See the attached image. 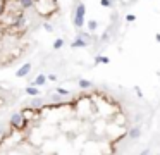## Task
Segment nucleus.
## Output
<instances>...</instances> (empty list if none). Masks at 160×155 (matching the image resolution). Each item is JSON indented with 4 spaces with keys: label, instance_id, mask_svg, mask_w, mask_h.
<instances>
[{
    "label": "nucleus",
    "instance_id": "1",
    "mask_svg": "<svg viewBox=\"0 0 160 155\" xmlns=\"http://www.w3.org/2000/svg\"><path fill=\"white\" fill-rule=\"evenodd\" d=\"M11 128L14 129H24L28 124V117L24 115V112H16V114L11 115V121H9Z\"/></svg>",
    "mask_w": 160,
    "mask_h": 155
},
{
    "label": "nucleus",
    "instance_id": "2",
    "mask_svg": "<svg viewBox=\"0 0 160 155\" xmlns=\"http://www.w3.org/2000/svg\"><path fill=\"white\" fill-rule=\"evenodd\" d=\"M85 16H86V5L85 4H78L74 11V26L78 30H81L85 26Z\"/></svg>",
    "mask_w": 160,
    "mask_h": 155
},
{
    "label": "nucleus",
    "instance_id": "3",
    "mask_svg": "<svg viewBox=\"0 0 160 155\" xmlns=\"http://www.w3.org/2000/svg\"><path fill=\"white\" fill-rule=\"evenodd\" d=\"M24 24H26V16L22 14V12H19V14L16 16V19L12 21V26H14V28H22Z\"/></svg>",
    "mask_w": 160,
    "mask_h": 155
},
{
    "label": "nucleus",
    "instance_id": "4",
    "mask_svg": "<svg viewBox=\"0 0 160 155\" xmlns=\"http://www.w3.org/2000/svg\"><path fill=\"white\" fill-rule=\"evenodd\" d=\"M30 71H31V62H26L24 66H21L17 69L16 76H17V78H24V76H28V74H30Z\"/></svg>",
    "mask_w": 160,
    "mask_h": 155
},
{
    "label": "nucleus",
    "instance_id": "5",
    "mask_svg": "<svg viewBox=\"0 0 160 155\" xmlns=\"http://www.w3.org/2000/svg\"><path fill=\"white\" fill-rule=\"evenodd\" d=\"M86 45H88V40L78 36V38H76V40L71 43V47H72V48H83V47H86Z\"/></svg>",
    "mask_w": 160,
    "mask_h": 155
},
{
    "label": "nucleus",
    "instance_id": "6",
    "mask_svg": "<svg viewBox=\"0 0 160 155\" xmlns=\"http://www.w3.org/2000/svg\"><path fill=\"white\" fill-rule=\"evenodd\" d=\"M26 93L30 96H38V95H40V88H36V85H30L26 88Z\"/></svg>",
    "mask_w": 160,
    "mask_h": 155
},
{
    "label": "nucleus",
    "instance_id": "7",
    "mask_svg": "<svg viewBox=\"0 0 160 155\" xmlns=\"http://www.w3.org/2000/svg\"><path fill=\"white\" fill-rule=\"evenodd\" d=\"M34 2H36V0H19V5H21V9H24V11H26V9L33 7Z\"/></svg>",
    "mask_w": 160,
    "mask_h": 155
},
{
    "label": "nucleus",
    "instance_id": "8",
    "mask_svg": "<svg viewBox=\"0 0 160 155\" xmlns=\"http://www.w3.org/2000/svg\"><path fill=\"white\" fill-rule=\"evenodd\" d=\"M47 79H48V78L45 76V74H38V76H36V79H34V83H33V85H36V86H43L45 83H47Z\"/></svg>",
    "mask_w": 160,
    "mask_h": 155
},
{
    "label": "nucleus",
    "instance_id": "9",
    "mask_svg": "<svg viewBox=\"0 0 160 155\" xmlns=\"http://www.w3.org/2000/svg\"><path fill=\"white\" fill-rule=\"evenodd\" d=\"M139 134H141V129H139V128H133V129L129 131V138H133V140L139 138Z\"/></svg>",
    "mask_w": 160,
    "mask_h": 155
},
{
    "label": "nucleus",
    "instance_id": "10",
    "mask_svg": "<svg viewBox=\"0 0 160 155\" xmlns=\"http://www.w3.org/2000/svg\"><path fill=\"white\" fill-rule=\"evenodd\" d=\"M95 62H97V64H108V62H110V59L105 57V55H97V57H95Z\"/></svg>",
    "mask_w": 160,
    "mask_h": 155
},
{
    "label": "nucleus",
    "instance_id": "11",
    "mask_svg": "<svg viewBox=\"0 0 160 155\" xmlns=\"http://www.w3.org/2000/svg\"><path fill=\"white\" fill-rule=\"evenodd\" d=\"M41 102H43L41 98H34V100H31V105H30V107H31V109H40L41 105H43Z\"/></svg>",
    "mask_w": 160,
    "mask_h": 155
},
{
    "label": "nucleus",
    "instance_id": "12",
    "mask_svg": "<svg viewBox=\"0 0 160 155\" xmlns=\"http://www.w3.org/2000/svg\"><path fill=\"white\" fill-rule=\"evenodd\" d=\"M79 88H83V90L91 88V83H89L88 79H79Z\"/></svg>",
    "mask_w": 160,
    "mask_h": 155
},
{
    "label": "nucleus",
    "instance_id": "13",
    "mask_svg": "<svg viewBox=\"0 0 160 155\" xmlns=\"http://www.w3.org/2000/svg\"><path fill=\"white\" fill-rule=\"evenodd\" d=\"M62 47H64V40H62V38H57V40L53 41V48L59 50V48H62Z\"/></svg>",
    "mask_w": 160,
    "mask_h": 155
},
{
    "label": "nucleus",
    "instance_id": "14",
    "mask_svg": "<svg viewBox=\"0 0 160 155\" xmlns=\"http://www.w3.org/2000/svg\"><path fill=\"white\" fill-rule=\"evenodd\" d=\"M98 28V22L97 21H93V19H91V21H88V30L89 31H95Z\"/></svg>",
    "mask_w": 160,
    "mask_h": 155
},
{
    "label": "nucleus",
    "instance_id": "15",
    "mask_svg": "<svg viewBox=\"0 0 160 155\" xmlns=\"http://www.w3.org/2000/svg\"><path fill=\"white\" fill-rule=\"evenodd\" d=\"M57 93H59V95H64V96H66V95H69L71 92H69V90H66V88H57Z\"/></svg>",
    "mask_w": 160,
    "mask_h": 155
},
{
    "label": "nucleus",
    "instance_id": "16",
    "mask_svg": "<svg viewBox=\"0 0 160 155\" xmlns=\"http://www.w3.org/2000/svg\"><path fill=\"white\" fill-rule=\"evenodd\" d=\"M126 21L127 22H134V21H136V16H134V14H127L126 16Z\"/></svg>",
    "mask_w": 160,
    "mask_h": 155
},
{
    "label": "nucleus",
    "instance_id": "17",
    "mask_svg": "<svg viewBox=\"0 0 160 155\" xmlns=\"http://www.w3.org/2000/svg\"><path fill=\"white\" fill-rule=\"evenodd\" d=\"M78 36H81V38H85V40H88V41H89V33H85V31H79V33H78Z\"/></svg>",
    "mask_w": 160,
    "mask_h": 155
},
{
    "label": "nucleus",
    "instance_id": "18",
    "mask_svg": "<svg viewBox=\"0 0 160 155\" xmlns=\"http://www.w3.org/2000/svg\"><path fill=\"white\" fill-rule=\"evenodd\" d=\"M5 12V0H0V16Z\"/></svg>",
    "mask_w": 160,
    "mask_h": 155
},
{
    "label": "nucleus",
    "instance_id": "19",
    "mask_svg": "<svg viewBox=\"0 0 160 155\" xmlns=\"http://www.w3.org/2000/svg\"><path fill=\"white\" fill-rule=\"evenodd\" d=\"M100 5H102V7H110V0H102Z\"/></svg>",
    "mask_w": 160,
    "mask_h": 155
},
{
    "label": "nucleus",
    "instance_id": "20",
    "mask_svg": "<svg viewBox=\"0 0 160 155\" xmlns=\"http://www.w3.org/2000/svg\"><path fill=\"white\" fill-rule=\"evenodd\" d=\"M43 28H45L47 31H52V30H53V28H52V24H48V22H45V24H43Z\"/></svg>",
    "mask_w": 160,
    "mask_h": 155
},
{
    "label": "nucleus",
    "instance_id": "21",
    "mask_svg": "<svg viewBox=\"0 0 160 155\" xmlns=\"http://www.w3.org/2000/svg\"><path fill=\"white\" fill-rule=\"evenodd\" d=\"M5 134H7V133H5V129L2 128V126H0V140H2V138H4Z\"/></svg>",
    "mask_w": 160,
    "mask_h": 155
},
{
    "label": "nucleus",
    "instance_id": "22",
    "mask_svg": "<svg viewBox=\"0 0 160 155\" xmlns=\"http://www.w3.org/2000/svg\"><path fill=\"white\" fill-rule=\"evenodd\" d=\"M47 78H48V81H55V79H57V76H55V74H48Z\"/></svg>",
    "mask_w": 160,
    "mask_h": 155
},
{
    "label": "nucleus",
    "instance_id": "23",
    "mask_svg": "<svg viewBox=\"0 0 160 155\" xmlns=\"http://www.w3.org/2000/svg\"><path fill=\"white\" fill-rule=\"evenodd\" d=\"M157 41H160V35H157Z\"/></svg>",
    "mask_w": 160,
    "mask_h": 155
},
{
    "label": "nucleus",
    "instance_id": "24",
    "mask_svg": "<svg viewBox=\"0 0 160 155\" xmlns=\"http://www.w3.org/2000/svg\"><path fill=\"white\" fill-rule=\"evenodd\" d=\"M0 36H2V28H0Z\"/></svg>",
    "mask_w": 160,
    "mask_h": 155
}]
</instances>
